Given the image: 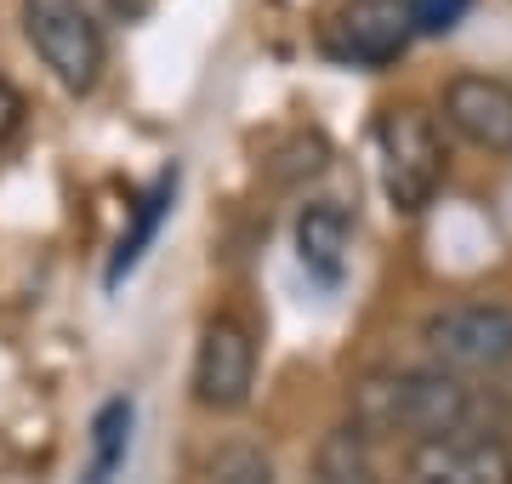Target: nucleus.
I'll list each match as a JSON object with an SVG mask.
<instances>
[{
    "instance_id": "f257e3e1",
    "label": "nucleus",
    "mask_w": 512,
    "mask_h": 484,
    "mask_svg": "<svg viewBox=\"0 0 512 484\" xmlns=\"http://www.w3.org/2000/svg\"><path fill=\"white\" fill-rule=\"evenodd\" d=\"M353 428L365 439H450V433H490L484 428V399L450 371H370L348 393Z\"/></svg>"
},
{
    "instance_id": "f03ea898",
    "label": "nucleus",
    "mask_w": 512,
    "mask_h": 484,
    "mask_svg": "<svg viewBox=\"0 0 512 484\" xmlns=\"http://www.w3.org/2000/svg\"><path fill=\"white\" fill-rule=\"evenodd\" d=\"M376 154H382V188L393 211L416 217L433 205L444 183V137L433 126V114H421L416 103H393L376 120Z\"/></svg>"
},
{
    "instance_id": "7ed1b4c3",
    "label": "nucleus",
    "mask_w": 512,
    "mask_h": 484,
    "mask_svg": "<svg viewBox=\"0 0 512 484\" xmlns=\"http://www.w3.org/2000/svg\"><path fill=\"white\" fill-rule=\"evenodd\" d=\"M23 35L63 92L86 97L103 80L109 46L86 0H23Z\"/></svg>"
},
{
    "instance_id": "20e7f679",
    "label": "nucleus",
    "mask_w": 512,
    "mask_h": 484,
    "mask_svg": "<svg viewBox=\"0 0 512 484\" xmlns=\"http://www.w3.org/2000/svg\"><path fill=\"white\" fill-rule=\"evenodd\" d=\"M421 342L450 376H507L512 371V308L507 302H450L427 314Z\"/></svg>"
},
{
    "instance_id": "39448f33",
    "label": "nucleus",
    "mask_w": 512,
    "mask_h": 484,
    "mask_svg": "<svg viewBox=\"0 0 512 484\" xmlns=\"http://www.w3.org/2000/svg\"><path fill=\"white\" fill-rule=\"evenodd\" d=\"M256 388V342L251 331L239 325L234 314L205 319L200 348H194V399L217 416H234V410L251 405Z\"/></svg>"
},
{
    "instance_id": "423d86ee",
    "label": "nucleus",
    "mask_w": 512,
    "mask_h": 484,
    "mask_svg": "<svg viewBox=\"0 0 512 484\" xmlns=\"http://www.w3.org/2000/svg\"><path fill=\"white\" fill-rule=\"evenodd\" d=\"M399 484H512V445L501 433H450L404 450Z\"/></svg>"
},
{
    "instance_id": "0eeeda50",
    "label": "nucleus",
    "mask_w": 512,
    "mask_h": 484,
    "mask_svg": "<svg viewBox=\"0 0 512 484\" xmlns=\"http://www.w3.org/2000/svg\"><path fill=\"white\" fill-rule=\"evenodd\" d=\"M410 46V12L404 0H348L330 18V52L359 69H387Z\"/></svg>"
},
{
    "instance_id": "6e6552de",
    "label": "nucleus",
    "mask_w": 512,
    "mask_h": 484,
    "mask_svg": "<svg viewBox=\"0 0 512 484\" xmlns=\"http://www.w3.org/2000/svg\"><path fill=\"white\" fill-rule=\"evenodd\" d=\"M444 120L484 154H512V86L495 75H456L444 86Z\"/></svg>"
},
{
    "instance_id": "1a4fd4ad",
    "label": "nucleus",
    "mask_w": 512,
    "mask_h": 484,
    "mask_svg": "<svg viewBox=\"0 0 512 484\" xmlns=\"http://www.w3.org/2000/svg\"><path fill=\"white\" fill-rule=\"evenodd\" d=\"M348 211L336 200H308L296 211V262L308 268V280L319 285H342L348 268Z\"/></svg>"
},
{
    "instance_id": "9d476101",
    "label": "nucleus",
    "mask_w": 512,
    "mask_h": 484,
    "mask_svg": "<svg viewBox=\"0 0 512 484\" xmlns=\"http://www.w3.org/2000/svg\"><path fill=\"white\" fill-rule=\"evenodd\" d=\"M171 200H177V166L171 171H160L154 177V188H148L143 200H137V211H131V223H126V234H120V245H114V257H109V268H103V285H120L143 262V251L154 245V234H160V223L171 217Z\"/></svg>"
},
{
    "instance_id": "9b49d317",
    "label": "nucleus",
    "mask_w": 512,
    "mask_h": 484,
    "mask_svg": "<svg viewBox=\"0 0 512 484\" xmlns=\"http://www.w3.org/2000/svg\"><path fill=\"white\" fill-rule=\"evenodd\" d=\"M313 484H382V473H376V450H370V439L353 422H342V428H330L319 445H313Z\"/></svg>"
},
{
    "instance_id": "f8f14e48",
    "label": "nucleus",
    "mask_w": 512,
    "mask_h": 484,
    "mask_svg": "<svg viewBox=\"0 0 512 484\" xmlns=\"http://www.w3.org/2000/svg\"><path fill=\"white\" fill-rule=\"evenodd\" d=\"M131 422H137V405L126 393L103 399V410L92 416V462H86L80 484H114V473L126 467V450H131Z\"/></svg>"
},
{
    "instance_id": "ddd939ff",
    "label": "nucleus",
    "mask_w": 512,
    "mask_h": 484,
    "mask_svg": "<svg viewBox=\"0 0 512 484\" xmlns=\"http://www.w3.org/2000/svg\"><path fill=\"white\" fill-rule=\"evenodd\" d=\"M211 484H279V479H274L268 450L234 439V445L217 450V462H211Z\"/></svg>"
},
{
    "instance_id": "4468645a",
    "label": "nucleus",
    "mask_w": 512,
    "mask_h": 484,
    "mask_svg": "<svg viewBox=\"0 0 512 484\" xmlns=\"http://www.w3.org/2000/svg\"><path fill=\"white\" fill-rule=\"evenodd\" d=\"M404 12H410V35L439 40V35H450V29L467 23L473 0H404Z\"/></svg>"
},
{
    "instance_id": "2eb2a0df",
    "label": "nucleus",
    "mask_w": 512,
    "mask_h": 484,
    "mask_svg": "<svg viewBox=\"0 0 512 484\" xmlns=\"http://www.w3.org/2000/svg\"><path fill=\"white\" fill-rule=\"evenodd\" d=\"M18 126H23V92L0 75V149L12 143V131H18Z\"/></svg>"
}]
</instances>
